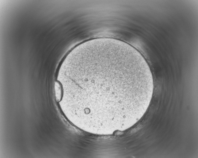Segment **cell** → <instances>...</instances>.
<instances>
[{"label":"cell","instance_id":"6da1fadb","mask_svg":"<svg viewBox=\"0 0 198 158\" xmlns=\"http://www.w3.org/2000/svg\"><path fill=\"white\" fill-rule=\"evenodd\" d=\"M55 82L64 114L79 129L100 135L135 124L147 109L154 90L152 74L142 55L110 38L75 47L62 62Z\"/></svg>","mask_w":198,"mask_h":158}]
</instances>
